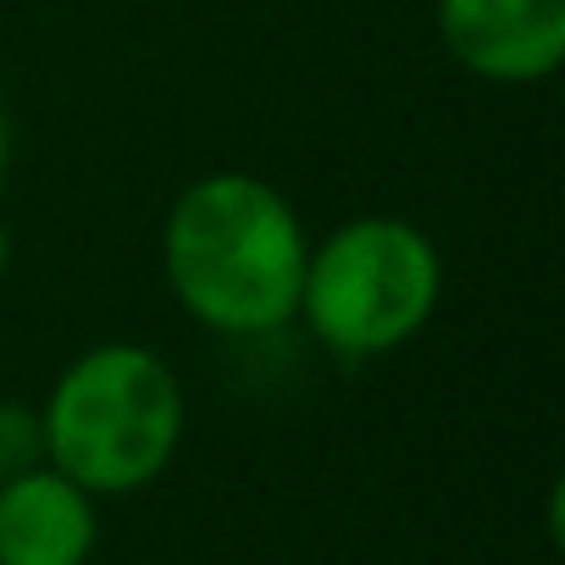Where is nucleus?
Returning a JSON list of instances; mask_svg holds the SVG:
<instances>
[{
	"instance_id": "nucleus-6",
	"label": "nucleus",
	"mask_w": 565,
	"mask_h": 565,
	"mask_svg": "<svg viewBox=\"0 0 565 565\" xmlns=\"http://www.w3.org/2000/svg\"><path fill=\"white\" fill-rule=\"evenodd\" d=\"M45 466V427L34 405L0 399V482H12L23 471Z\"/></svg>"
},
{
	"instance_id": "nucleus-3",
	"label": "nucleus",
	"mask_w": 565,
	"mask_h": 565,
	"mask_svg": "<svg viewBox=\"0 0 565 565\" xmlns=\"http://www.w3.org/2000/svg\"><path fill=\"white\" fill-rule=\"evenodd\" d=\"M444 300V255L411 216H350L306 255L295 322L333 361H383L405 350Z\"/></svg>"
},
{
	"instance_id": "nucleus-8",
	"label": "nucleus",
	"mask_w": 565,
	"mask_h": 565,
	"mask_svg": "<svg viewBox=\"0 0 565 565\" xmlns=\"http://www.w3.org/2000/svg\"><path fill=\"white\" fill-rule=\"evenodd\" d=\"M7 266H12V233H7V222H0V277H7Z\"/></svg>"
},
{
	"instance_id": "nucleus-1",
	"label": "nucleus",
	"mask_w": 565,
	"mask_h": 565,
	"mask_svg": "<svg viewBox=\"0 0 565 565\" xmlns=\"http://www.w3.org/2000/svg\"><path fill=\"white\" fill-rule=\"evenodd\" d=\"M311 238L300 211L255 172L194 178L161 227L172 300L222 339H260L300 311Z\"/></svg>"
},
{
	"instance_id": "nucleus-2",
	"label": "nucleus",
	"mask_w": 565,
	"mask_h": 565,
	"mask_svg": "<svg viewBox=\"0 0 565 565\" xmlns=\"http://www.w3.org/2000/svg\"><path fill=\"white\" fill-rule=\"evenodd\" d=\"M45 460L84 493L150 488L183 444V383L145 344H95L40 405Z\"/></svg>"
},
{
	"instance_id": "nucleus-7",
	"label": "nucleus",
	"mask_w": 565,
	"mask_h": 565,
	"mask_svg": "<svg viewBox=\"0 0 565 565\" xmlns=\"http://www.w3.org/2000/svg\"><path fill=\"white\" fill-rule=\"evenodd\" d=\"M7 161H12V128H7V111H0V178H7Z\"/></svg>"
},
{
	"instance_id": "nucleus-4",
	"label": "nucleus",
	"mask_w": 565,
	"mask_h": 565,
	"mask_svg": "<svg viewBox=\"0 0 565 565\" xmlns=\"http://www.w3.org/2000/svg\"><path fill=\"white\" fill-rule=\"evenodd\" d=\"M444 51L482 84H543L565 62V0H438Z\"/></svg>"
},
{
	"instance_id": "nucleus-5",
	"label": "nucleus",
	"mask_w": 565,
	"mask_h": 565,
	"mask_svg": "<svg viewBox=\"0 0 565 565\" xmlns=\"http://www.w3.org/2000/svg\"><path fill=\"white\" fill-rule=\"evenodd\" d=\"M95 537V493L51 460L0 482V565H89Z\"/></svg>"
}]
</instances>
